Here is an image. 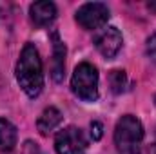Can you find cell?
I'll list each match as a JSON object with an SVG mask.
<instances>
[{
    "label": "cell",
    "mask_w": 156,
    "mask_h": 154,
    "mask_svg": "<svg viewBox=\"0 0 156 154\" xmlns=\"http://www.w3.org/2000/svg\"><path fill=\"white\" fill-rule=\"evenodd\" d=\"M16 82L20 89L29 96L37 98L44 87V69L42 60L33 44H26L20 51V58L16 62Z\"/></svg>",
    "instance_id": "1"
},
{
    "label": "cell",
    "mask_w": 156,
    "mask_h": 154,
    "mask_svg": "<svg viewBox=\"0 0 156 154\" xmlns=\"http://www.w3.org/2000/svg\"><path fill=\"white\" fill-rule=\"evenodd\" d=\"M144 125L133 114H125L118 120L115 127V143L120 154H142Z\"/></svg>",
    "instance_id": "2"
},
{
    "label": "cell",
    "mask_w": 156,
    "mask_h": 154,
    "mask_svg": "<svg viewBox=\"0 0 156 154\" xmlns=\"http://www.w3.org/2000/svg\"><path fill=\"white\" fill-rule=\"evenodd\" d=\"M71 89L80 100L83 102H96L98 100V71L93 64L83 62L76 65L73 78H71Z\"/></svg>",
    "instance_id": "3"
},
{
    "label": "cell",
    "mask_w": 156,
    "mask_h": 154,
    "mask_svg": "<svg viewBox=\"0 0 156 154\" xmlns=\"http://www.w3.org/2000/svg\"><path fill=\"white\" fill-rule=\"evenodd\" d=\"M76 22L89 31L100 29L109 20V7L102 2H87L76 11Z\"/></svg>",
    "instance_id": "4"
},
{
    "label": "cell",
    "mask_w": 156,
    "mask_h": 154,
    "mask_svg": "<svg viewBox=\"0 0 156 154\" xmlns=\"http://www.w3.org/2000/svg\"><path fill=\"white\" fill-rule=\"evenodd\" d=\"M55 149L58 154H85L87 140L78 127H66L55 138Z\"/></svg>",
    "instance_id": "5"
},
{
    "label": "cell",
    "mask_w": 156,
    "mask_h": 154,
    "mask_svg": "<svg viewBox=\"0 0 156 154\" xmlns=\"http://www.w3.org/2000/svg\"><path fill=\"white\" fill-rule=\"evenodd\" d=\"M122 44H123L122 33L118 31L116 27H113V26L102 29V31L94 37V45H96V49H98L100 54L105 56V58H115L118 54V51L122 49Z\"/></svg>",
    "instance_id": "6"
},
{
    "label": "cell",
    "mask_w": 156,
    "mask_h": 154,
    "mask_svg": "<svg viewBox=\"0 0 156 154\" xmlns=\"http://www.w3.org/2000/svg\"><path fill=\"white\" fill-rule=\"evenodd\" d=\"M53 38V62H51V76L55 82L64 80V71H66V45L60 40L58 33H51Z\"/></svg>",
    "instance_id": "7"
},
{
    "label": "cell",
    "mask_w": 156,
    "mask_h": 154,
    "mask_svg": "<svg viewBox=\"0 0 156 154\" xmlns=\"http://www.w3.org/2000/svg\"><path fill=\"white\" fill-rule=\"evenodd\" d=\"M29 16H31V22L35 26H49L55 18H56V5L53 2H47V0H42V2H35L29 5Z\"/></svg>",
    "instance_id": "8"
},
{
    "label": "cell",
    "mask_w": 156,
    "mask_h": 154,
    "mask_svg": "<svg viewBox=\"0 0 156 154\" xmlns=\"http://www.w3.org/2000/svg\"><path fill=\"white\" fill-rule=\"evenodd\" d=\"M62 123V113L56 107H47L44 109V113L37 120V127H38L42 136H49L58 125Z\"/></svg>",
    "instance_id": "9"
},
{
    "label": "cell",
    "mask_w": 156,
    "mask_h": 154,
    "mask_svg": "<svg viewBox=\"0 0 156 154\" xmlns=\"http://www.w3.org/2000/svg\"><path fill=\"white\" fill-rule=\"evenodd\" d=\"M16 140H18L16 127L9 120L0 118V152H11L16 145Z\"/></svg>",
    "instance_id": "10"
},
{
    "label": "cell",
    "mask_w": 156,
    "mask_h": 154,
    "mask_svg": "<svg viewBox=\"0 0 156 154\" xmlns=\"http://www.w3.org/2000/svg\"><path fill=\"white\" fill-rule=\"evenodd\" d=\"M109 82H111V89H113V93H123L125 91V87H127V76H125V71H120V69H115V71H111V75H109Z\"/></svg>",
    "instance_id": "11"
},
{
    "label": "cell",
    "mask_w": 156,
    "mask_h": 154,
    "mask_svg": "<svg viewBox=\"0 0 156 154\" xmlns=\"http://www.w3.org/2000/svg\"><path fill=\"white\" fill-rule=\"evenodd\" d=\"M147 56L156 64V33L147 40Z\"/></svg>",
    "instance_id": "12"
},
{
    "label": "cell",
    "mask_w": 156,
    "mask_h": 154,
    "mask_svg": "<svg viewBox=\"0 0 156 154\" xmlns=\"http://www.w3.org/2000/svg\"><path fill=\"white\" fill-rule=\"evenodd\" d=\"M102 134H104L102 123H100V121H93V123H91V138H93L94 142H98V140L102 138Z\"/></svg>",
    "instance_id": "13"
},
{
    "label": "cell",
    "mask_w": 156,
    "mask_h": 154,
    "mask_svg": "<svg viewBox=\"0 0 156 154\" xmlns=\"http://www.w3.org/2000/svg\"><path fill=\"white\" fill-rule=\"evenodd\" d=\"M147 5H149V9H151V11H156V2H149Z\"/></svg>",
    "instance_id": "14"
}]
</instances>
